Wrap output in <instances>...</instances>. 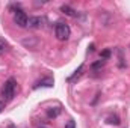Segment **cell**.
Instances as JSON below:
<instances>
[{"instance_id": "1", "label": "cell", "mask_w": 130, "mask_h": 128, "mask_svg": "<svg viewBox=\"0 0 130 128\" xmlns=\"http://www.w3.org/2000/svg\"><path fill=\"white\" fill-rule=\"evenodd\" d=\"M15 91H17V81L14 78H9V80L5 81V84L2 88V96L6 101H11L15 95Z\"/></svg>"}, {"instance_id": "2", "label": "cell", "mask_w": 130, "mask_h": 128, "mask_svg": "<svg viewBox=\"0 0 130 128\" xmlns=\"http://www.w3.org/2000/svg\"><path fill=\"white\" fill-rule=\"evenodd\" d=\"M55 33H56V38L59 41H67L70 38V35H71V29L65 23H58L56 24V29H55Z\"/></svg>"}, {"instance_id": "3", "label": "cell", "mask_w": 130, "mask_h": 128, "mask_svg": "<svg viewBox=\"0 0 130 128\" xmlns=\"http://www.w3.org/2000/svg\"><path fill=\"white\" fill-rule=\"evenodd\" d=\"M14 21H15V24H17L18 27H27V21H29V18H27V15H26L24 11L17 9L15 14H14Z\"/></svg>"}, {"instance_id": "4", "label": "cell", "mask_w": 130, "mask_h": 128, "mask_svg": "<svg viewBox=\"0 0 130 128\" xmlns=\"http://www.w3.org/2000/svg\"><path fill=\"white\" fill-rule=\"evenodd\" d=\"M27 27L30 29H39L42 27V18L41 17H30L27 21Z\"/></svg>"}, {"instance_id": "5", "label": "cell", "mask_w": 130, "mask_h": 128, "mask_svg": "<svg viewBox=\"0 0 130 128\" xmlns=\"http://www.w3.org/2000/svg\"><path fill=\"white\" fill-rule=\"evenodd\" d=\"M61 11H62V14H65L67 17H77L76 9L71 8L70 5H62V6H61Z\"/></svg>"}, {"instance_id": "6", "label": "cell", "mask_w": 130, "mask_h": 128, "mask_svg": "<svg viewBox=\"0 0 130 128\" xmlns=\"http://www.w3.org/2000/svg\"><path fill=\"white\" fill-rule=\"evenodd\" d=\"M52 84H53V80H52V78H45V80H42V81L36 83V84H35V88H38V86H47V88H50Z\"/></svg>"}, {"instance_id": "7", "label": "cell", "mask_w": 130, "mask_h": 128, "mask_svg": "<svg viewBox=\"0 0 130 128\" xmlns=\"http://www.w3.org/2000/svg\"><path fill=\"white\" fill-rule=\"evenodd\" d=\"M8 48H9L8 42H6L5 39H2V38H0V54H3L5 51H8Z\"/></svg>"}, {"instance_id": "8", "label": "cell", "mask_w": 130, "mask_h": 128, "mask_svg": "<svg viewBox=\"0 0 130 128\" xmlns=\"http://www.w3.org/2000/svg\"><path fill=\"white\" fill-rule=\"evenodd\" d=\"M83 68H85V66H83V65H80V66H79V69H77V71L74 72V75L68 78V81H73V80H76L77 77H80V74H82V71H83Z\"/></svg>"}, {"instance_id": "9", "label": "cell", "mask_w": 130, "mask_h": 128, "mask_svg": "<svg viewBox=\"0 0 130 128\" xmlns=\"http://www.w3.org/2000/svg\"><path fill=\"white\" fill-rule=\"evenodd\" d=\"M104 63H106V60H103V59H101V60H97V62H94L91 68H92L94 71H97V69H100V68H103V66H104Z\"/></svg>"}, {"instance_id": "10", "label": "cell", "mask_w": 130, "mask_h": 128, "mask_svg": "<svg viewBox=\"0 0 130 128\" xmlns=\"http://www.w3.org/2000/svg\"><path fill=\"white\" fill-rule=\"evenodd\" d=\"M59 113H61V109H55V110H48V112H47V116H48V118H56V116H58Z\"/></svg>"}, {"instance_id": "11", "label": "cell", "mask_w": 130, "mask_h": 128, "mask_svg": "<svg viewBox=\"0 0 130 128\" xmlns=\"http://www.w3.org/2000/svg\"><path fill=\"white\" fill-rule=\"evenodd\" d=\"M107 122L109 124H113V125H118L120 124V119H118V116H109L107 118Z\"/></svg>"}, {"instance_id": "12", "label": "cell", "mask_w": 130, "mask_h": 128, "mask_svg": "<svg viewBox=\"0 0 130 128\" xmlns=\"http://www.w3.org/2000/svg\"><path fill=\"white\" fill-rule=\"evenodd\" d=\"M109 57H110V50H104L101 53V59L104 60V59H109Z\"/></svg>"}, {"instance_id": "13", "label": "cell", "mask_w": 130, "mask_h": 128, "mask_svg": "<svg viewBox=\"0 0 130 128\" xmlns=\"http://www.w3.org/2000/svg\"><path fill=\"white\" fill-rule=\"evenodd\" d=\"M65 128H76V124H74V121H68V124L65 125Z\"/></svg>"}, {"instance_id": "14", "label": "cell", "mask_w": 130, "mask_h": 128, "mask_svg": "<svg viewBox=\"0 0 130 128\" xmlns=\"http://www.w3.org/2000/svg\"><path fill=\"white\" fill-rule=\"evenodd\" d=\"M2 110H3V104L0 102V112H2Z\"/></svg>"}, {"instance_id": "15", "label": "cell", "mask_w": 130, "mask_h": 128, "mask_svg": "<svg viewBox=\"0 0 130 128\" xmlns=\"http://www.w3.org/2000/svg\"><path fill=\"white\" fill-rule=\"evenodd\" d=\"M39 128H47V127H39Z\"/></svg>"}]
</instances>
